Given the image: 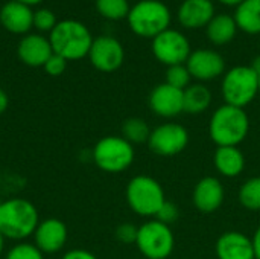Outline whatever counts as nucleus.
<instances>
[{"mask_svg": "<svg viewBox=\"0 0 260 259\" xmlns=\"http://www.w3.org/2000/svg\"><path fill=\"white\" fill-rule=\"evenodd\" d=\"M192 76L186 67V64H177V66H171L166 70V84L180 89V90H186L192 82Z\"/></svg>", "mask_w": 260, "mask_h": 259, "instance_id": "obj_27", "label": "nucleus"}, {"mask_svg": "<svg viewBox=\"0 0 260 259\" xmlns=\"http://www.w3.org/2000/svg\"><path fill=\"white\" fill-rule=\"evenodd\" d=\"M137 232L139 227L131 224V223H122L116 229V240L122 244H134L137 240Z\"/></svg>", "mask_w": 260, "mask_h": 259, "instance_id": "obj_31", "label": "nucleus"}, {"mask_svg": "<svg viewBox=\"0 0 260 259\" xmlns=\"http://www.w3.org/2000/svg\"><path fill=\"white\" fill-rule=\"evenodd\" d=\"M238 34V24L235 21V17L229 14H218L215 15L210 23L206 26V35L209 41L215 46H225Z\"/></svg>", "mask_w": 260, "mask_h": 259, "instance_id": "obj_21", "label": "nucleus"}, {"mask_svg": "<svg viewBox=\"0 0 260 259\" xmlns=\"http://www.w3.org/2000/svg\"><path fill=\"white\" fill-rule=\"evenodd\" d=\"M2 202H3V200H2V198H0V205H2Z\"/></svg>", "mask_w": 260, "mask_h": 259, "instance_id": "obj_41", "label": "nucleus"}, {"mask_svg": "<svg viewBox=\"0 0 260 259\" xmlns=\"http://www.w3.org/2000/svg\"><path fill=\"white\" fill-rule=\"evenodd\" d=\"M88 60L91 66L104 73H111L120 69L125 60V50L122 43L110 35H101L93 40Z\"/></svg>", "mask_w": 260, "mask_h": 259, "instance_id": "obj_11", "label": "nucleus"}, {"mask_svg": "<svg viewBox=\"0 0 260 259\" xmlns=\"http://www.w3.org/2000/svg\"><path fill=\"white\" fill-rule=\"evenodd\" d=\"M53 55L49 37L41 34H26L18 41L17 56L29 67H43L46 61Z\"/></svg>", "mask_w": 260, "mask_h": 259, "instance_id": "obj_16", "label": "nucleus"}, {"mask_svg": "<svg viewBox=\"0 0 260 259\" xmlns=\"http://www.w3.org/2000/svg\"><path fill=\"white\" fill-rule=\"evenodd\" d=\"M213 165L221 177L236 179L245 169V156L239 147H216Z\"/></svg>", "mask_w": 260, "mask_h": 259, "instance_id": "obj_20", "label": "nucleus"}, {"mask_svg": "<svg viewBox=\"0 0 260 259\" xmlns=\"http://www.w3.org/2000/svg\"><path fill=\"white\" fill-rule=\"evenodd\" d=\"M122 137L126 139L131 145L137 143H148L151 136V127L149 124L142 118H128L122 124Z\"/></svg>", "mask_w": 260, "mask_h": 259, "instance_id": "obj_24", "label": "nucleus"}, {"mask_svg": "<svg viewBox=\"0 0 260 259\" xmlns=\"http://www.w3.org/2000/svg\"><path fill=\"white\" fill-rule=\"evenodd\" d=\"M40 215L34 203L24 198L3 200L0 205V232L6 240L23 241L34 235Z\"/></svg>", "mask_w": 260, "mask_h": 259, "instance_id": "obj_3", "label": "nucleus"}, {"mask_svg": "<svg viewBox=\"0 0 260 259\" xmlns=\"http://www.w3.org/2000/svg\"><path fill=\"white\" fill-rule=\"evenodd\" d=\"M235 21L238 29L250 34H260V0H244L236 6L235 11Z\"/></svg>", "mask_w": 260, "mask_h": 259, "instance_id": "obj_23", "label": "nucleus"}, {"mask_svg": "<svg viewBox=\"0 0 260 259\" xmlns=\"http://www.w3.org/2000/svg\"><path fill=\"white\" fill-rule=\"evenodd\" d=\"M129 29L143 38H155L171 23V11L160 0H140L128 12Z\"/></svg>", "mask_w": 260, "mask_h": 259, "instance_id": "obj_5", "label": "nucleus"}, {"mask_svg": "<svg viewBox=\"0 0 260 259\" xmlns=\"http://www.w3.org/2000/svg\"><path fill=\"white\" fill-rule=\"evenodd\" d=\"M215 253L218 259H256L251 238L239 231L224 232L216 241Z\"/></svg>", "mask_w": 260, "mask_h": 259, "instance_id": "obj_17", "label": "nucleus"}, {"mask_svg": "<svg viewBox=\"0 0 260 259\" xmlns=\"http://www.w3.org/2000/svg\"><path fill=\"white\" fill-rule=\"evenodd\" d=\"M186 67L198 82H206L219 78L225 72V61L222 55L213 49H198L193 50L186 61Z\"/></svg>", "mask_w": 260, "mask_h": 259, "instance_id": "obj_12", "label": "nucleus"}, {"mask_svg": "<svg viewBox=\"0 0 260 259\" xmlns=\"http://www.w3.org/2000/svg\"><path fill=\"white\" fill-rule=\"evenodd\" d=\"M9 107V96L8 93L0 87V114H3Z\"/></svg>", "mask_w": 260, "mask_h": 259, "instance_id": "obj_35", "label": "nucleus"}, {"mask_svg": "<svg viewBox=\"0 0 260 259\" xmlns=\"http://www.w3.org/2000/svg\"><path fill=\"white\" fill-rule=\"evenodd\" d=\"M136 247L145 259H168L175 249V235L171 226L152 218L139 226Z\"/></svg>", "mask_w": 260, "mask_h": 259, "instance_id": "obj_8", "label": "nucleus"}, {"mask_svg": "<svg viewBox=\"0 0 260 259\" xmlns=\"http://www.w3.org/2000/svg\"><path fill=\"white\" fill-rule=\"evenodd\" d=\"M125 198L129 209L143 218H155L166 202V194L158 180L151 176H134L125 189Z\"/></svg>", "mask_w": 260, "mask_h": 259, "instance_id": "obj_4", "label": "nucleus"}, {"mask_svg": "<svg viewBox=\"0 0 260 259\" xmlns=\"http://www.w3.org/2000/svg\"><path fill=\"white\" fill-rule=\"evenodd\" d=\"M224 104L245 108L259 95L257 73L251 66H235L224 73L221 82Z\"/></svg>", "mask_w": 260, "mask_h": 259, "instance_id": "obj_6", "label": "nucleus"}, {"mask_svg": "<svg viewBox=\"0 0 260 259\" xmlns=\"http://www.w3.org/2000/svg\"><path fill=\"white\" fill-rule=\"evenodd\" d=\"M0 24L11 34L26 35L34 27V11L27 5L9 0L0 8Z\"/></svg>", "mask_w": 260, "mask_h": 259, "instance_id": "obj_18", "label": "nucleus"}, {"mask_svg": "<svg viewBox=\"0 0 260 259\" xmlns=\"http://www.w3.org/2000/svg\"><path fill=\"white\" fill-rule=\"evenodd\" d=\"M190 136L184 125L177 122H166L152 128L148 147L160 157H172L183 153L189 145Z\"/></svg>", "mask_w": 260, "mask_h": 259, "instance_id": "obj_9", "label": "nucleus"}, {"mask_svg": "<svg viewBox=\"0 0 260 259\" xmlns=\"http://www.w3.org/2000/svg\"><path fill=\"white\" fill-rule=\"evenodd\" d=\"M58 24V18L53 11L47 8H40L34 11V27L40 32H52Z\"/></svg>", "mask_w": 260, "mask_h": 259, "instance_id": "obj_29", "label": "nucleus"}, {"mask_svg": "<svg viewBox=\"0 0 260 259\" xmlns=\"http://www.w3.org/2000/svg\"><path fill=\"white\" fill-rule=\"evenodd\" d=\"M183 101H184V113L203 114L204 111L210 108L213 95L206 84L195 82V84H190L183 92Z\"/></svg>", "mask_w": 260, "mask_h": 259, "instance_id": "obj_22", "label": "nucleus"}, {"mask_svg": "<svg viewBox=\"0 0 260 259\" xmlns=\"http://www.w3.org/2000/svg\"><path fill=\"white\" fill-rule=\"evenodd\" d=\"M215 17L212 0H184L178 8V20L187 29L204 27Z\"/></svg>", "mask_w": 260, "mask_h": 259, "instance_id": "obj_19", "label": "nucleus"}, {"mask_svg": "<svg viewBox=\"0 0 260 259\" xmlns=\"http://www.w3.org/2000/svg\"><path fill=\"white\" fill-rule=\"evenodd\" d=\"M251 241H253V249H254V258L260 259V224L257 226V229L254 231V234L251 237Z\"/></svg>", "mask_w": 260, "mask_h": 259, "instance_id": "obj_34", "label": "nucleus"}, {"mask_svg": "<svg viewBox=\"0 0 260 259\" xmlns=\"http://www.w3.org/2000/svg\"><path fill=\"white\" fill-rule=\"evenodd\" d=\"M222 5H227V6H238L241 2H244V0H219Z\"/></svg>", "mask_w": 260, "mask_h": 259, "instance_id": "obj_37", "label": "nucleus"}, {"mask_svg": "<svg viewBox=\"0 0 260 259\" xmlns=\"http://www.w3.org/2000/svg\"><path fill=\"white\" fill-rule=\"evenodd\" d=\"M136 157L134 145L122 136H105L96 142L91 151L94 165L108 174H120L126 171Z\"/></svg>", "mask_w": 260, "mask_h": 259, "instance_id": "obj_7", "label": "nucleus"}, {"mask_svg": "<svg viewBox=\"0 0 260 259\" xmlns=\"http://www.w3.org/2000/svg\"><path fill=\"white\" fill-rule=\"evenodd\" d=\"M96 11L108 20H122L128 17L131 9L128 0H96Z\"/></svg>", "mask_w": 260, "mask_h": 259, "instance_id": "obj_26", "label": "nucleus"}, {"mask_svg": "<svg viewBox=\"0 0 260 259\" xmlns=\"http://www.w3.org/2000/svg\"><path fill=\"white\" fill-rule=\"evenodd\" d=\"M61 259H99L94 253L84 250V249H72L69 252H66Z\"/></svg>", "mask_w": 260, "mask_h": 259, "instance_id": "obj_33", "label": "nucleus"}, {"mask_svg": "<svg viewBox=\"0 0 260 259\" xmlns=\"http://www.w3.org/2000/svg\"><path fill=\"white\" fill-rule=\"evenodd\" d=\"M5 241H6V238L3 237V234L0 232V255L3 253V249H5Z\"/></svg>", "mask_w": 260, "mask_h": 259, "instance_id": "obj_39", "label": "nucleus"}, {"mask_svg": "<svg viewBox=\"0 0 260 259\" xmlns=\"http://www.w3.org/2000/svg\"><path fill=\"white\" fill-rule=\"evenodd\" d=\"M183 92L180 89H175L166 82H161L155 85L148 98L149 108L152 113L158 118L172 119L184 113V101H183Z\"/></svg>", "mask_w": 260, "mask_h": 259, "instance_id": "obj_14", "label": "nucleus"}, {"mask_svg": "<svg viewBox=\"0 0 260 259\" xmlns=\"http://www.w3.org/2000/svg\"><path fill=\"white\" fill-rule=\"evenodd\" d=\"M178 217H180V209H178V206H177L175 203L166 200V202L163 203V206L160 208V211L157 212L155 220H158L160 223H163V224H166V226H172V224L178 220Z\"/></svg>", "mask_w": 260, "mask_h": 259, "instance_id": "obj_30", "label": "nucleus"}, {"mask_svg": "<svg viewBox=\"0 0 260 259\" xmlns=\"http://www.w3.org/2000/svg\"><path fill=\"white\" fill-rule=\"evenodd\" d=\"M250 133V118L245 108L222 104L209 121V136L216 147H239Z\"/></svg>", "mask_w": 260, "mask_h": 259, "instance_id": "obj_1", "label": "nucleus"}, {"mask_svg": "<svg viewBox=\"0 0 260 259\" xmlns=\"http://www.w3.org/2000/svg\"><path fill=\"white\" fill-rule=\"evenodd\" d=\"M93 37L90 29L79 20L64 18L59 20L53 31L49 34L53 53L62 56L67 61H78L88 56Z\"/></svg>", "mask_w": 260, "mask_h": 259, "instance_id": "obj_2", "label": "nucleus"}, {"mask_svg": "<svg viewBox=\"0 0 260 259\" xmlns=\"http://www.w3.org/2000/svg\"><path fill=\"white\" fill-rule=\"evenodd\" d=\"M69 238V231L64 221L58 218H46L40 220L35 232L34 240L35 246L43 253H56L64 249Z\"/></svg>", "mask_w": 260, "mask_h": 259, "instance_id": "obj_15", "label": "nucleus"}, {"mask_svg": "<svg viewBox=\"0 0 260 259\" xmlns=\"http://www.w3.org/2000/svg\"><path fill=\"white\" fill-rule=\"evenodd\" d=\"M67 63H69L67 60H64L62 56L53 53V55L46 61V64L43 66V69H44V72H46L47 75H50V76H59V75H62V73L66 72Z\"/></svg>", "mask_w": 260, "mask_h": 259, "instance_id": "obj_32", "label": "nucleus"}, {"mask_svg": "<svg viewBox=\"0 0 260 259\" xmlns=\"http://www.w3.org/2000/svg\"><path fill=\"white\" fill-rule=\"evenodd\" d=\"M239 203L250 212H260V176L247 179L238 192Z\"/></svg>", "mask_w": 260, "mask_h": 259, "instance_id": "obj_25", "label": "nucleus"}, {"mask_svg": "<svg viewBox=\"0 0 260 259\" xmlns=\"http://www.w3.org/2000/svg\"><path fill=\"white\" fill-rule=\"evenodd\" d=\"M225 200V188L215 176L200 179L192 191V203L201 214H213L221 209Z\"/></svg>", "mask_w": 260, "mask_h": 259, "instance_id": "obj_13", "label": "nucleus"}, {"mask_svg": "<svg viewBox=\"0 0 260 259\" xmlns=\"http://www.w3.org/2000/svg\"><path fill=\"white\" fill-rule=\"evenodd\" d=\"M14 2H20V3H23V5H27V6H37V5H40V3H43L44 0H14Z\"/></svg>", "mask_w": 260, "mask_h": 259, "instance_id": "obj_36", "label": "nucleus"}, {"mask_svg": "<svg viewBox=\"0 0 260 259\" xmlns=\"http://www.w3.org/2000/svg\"><path fill=\"white\" fill-rule=\"evenodd\" d=\"M5 259H44V253L32 243H17L12 246Z\"/></svg>", "mask_w": 260, "mask_h": 259, "instance_id": "obj_28", "label": "nucleus"}, {"mask_svg": "<svg viewBox=\"0 0 260 259\" xmlns=\"http://www.w3.org/2000/svg\"><path fill=\"white\" fill-rule=\"evenodd\" d=\"M251 67L254 69V72H256V73H260V55L254 58V61H253Z\"/></svg>", "mask_w": 260, "mask_h": 259, "instance_id": "obj_38", "label": "nucleus"}, {"mask_svg": "<svg viewBox=\"0 0 260 259\" xmlns=\"http://www.w3.org/2000/svg\"><path fill=\"white\" fill-rule=\"evenodd\" d=\"M152 53L161 64L171 67L177 64H186L192 49L190 41L183 32L175 29H166L155 38H152Z\"/></svg>", "mask_w": 260, "mask_h": 259, "instance_id": "obj_10", "label": "nucleus"}, {"mask_svg": "<svg viewBox=\"0 0 260 259\" xmlns=\"http://www.w3.org/2000/svg\"><path fill=\"white\" fill-rule=\"evenodd\" d=\"M257 79H259V95H260V73H257Z\"/></svg>", "mask_w": 260, "mask_h": 259, "instance_id": "obj_40", "label": "nucleus"}]
</instances>
